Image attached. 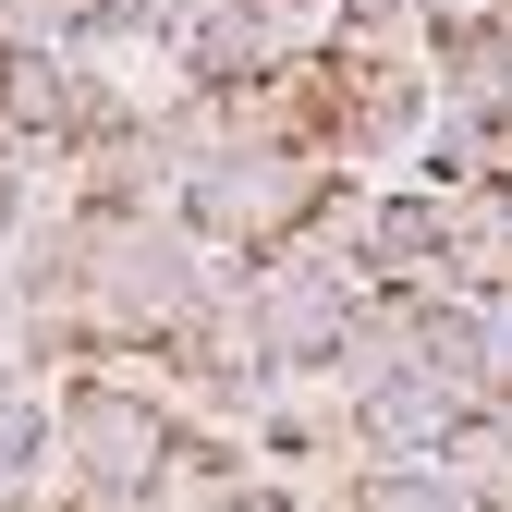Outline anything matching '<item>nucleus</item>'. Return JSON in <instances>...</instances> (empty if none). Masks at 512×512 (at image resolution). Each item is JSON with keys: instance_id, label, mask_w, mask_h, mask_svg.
I'll use <instances>...</instances> for the list:
<instances>
[{"instance_id": "1", "label": "nucleus", "mask_w": 512, "mask_h": 512, "mask_svg": "<svg viewBox=\"0 0 512 512\" xmlns=\"http://www.w3.org/2000/svg\"><path fill=\"white\" fill-rule=\"evenodd\" d=\"M74 256H86L98 354H171V330L208 305V269H220V256L183 232V208H74Z\"/></svg>"}, {"instance_id": "2", "label": "nucleus", "mask_w": 512, "mask_h": 512, "mask_svg": "<svg viewBox=\"0 0 512 512\" xmlns=\"http://www.w3.org/2000/svg\"><path fill=\"white\" fill-rule=\"evenodd\" d=\"M342 183H354V171L317 159V147H244V159L183 171V232H196L208 256H281L293 232L330 220Z\"/></svg>"}, {"instance_id": "3", "label": "nucleus", "mask_w": 512, "mask_h": 512, "mask_svg": "<svg viewBox=\"0 0 512 512\" xmlns=\"http://www.w3.org/2000/svg\"><path fill=\"white\" fill-rule=\"evenodd\" d=\"M293 49H330V37L293 25L281 0H208V13L183 25V49H171V86H220V98H244V86H269Z\"/></svg>"}, {"instance_id": "4", "label": "nucleus", "mask_w": 512, "mask_h": 512, "mask_svg": "<svg viewBox=\"0 0 512 512\" xmlns=\"http://www.w3.org/2000/svg\"><path fill=\"white\" fill-rule=\"evenodd\" d=\"M476 403L452 391V378H391V391H366L354 403V439H366V464H439V452H452V427H464Z\"/></svg>"}, {"instance_id": "5", "label": "nucleus", "mask_w": 512, "mask_h": 512, "mask_svg": "<svg viewBox=\"0 0 512 512\" xmlns=\"http://www.w3.org/2000/svg\"><path fill=\"white\" fill-rule=\"evenodd\" d=\"M415 354H427V305L415 293H366L342 354H330V378H342V403H366V391H391V378H415Z\"/></svg>"}, {"instance_id": "6", "label": "nucleus", "mask_w": 512, "mask_h": 512, "mask_svg": "<svg viewBox=\"0 0 512 512\" xmlns=\"http://www.w3.org/2000/svg\"><path fill=\"white\" fill-rule=\"evenodd\" d=\"M342 512H476V500L452 488V464H366Z\"/></svg>"}, {"instance_id": "7", "label": "nucleus", "mask_w": 512, "mask_h": 512, "mask_svg": "<svg viewBox=\"0 0 512 512\" xmlns=\"http://www.w3.org/2000/svg\"><path fill=\"white\" fill-rule=\"evenodd\" d=\"M61 196H49V171H25V159H0V256H13L37 220H49Z\"/></svg>"}, {"instance_id": "8", "label": "nucleus", "mask_w": 512, "mask_h": 512, "mask_svg": "<svg viewBox=\"0 0 512 512\" xmlns=\"http://www.w3.org/2000/svg\"><path fill=\"white\" fill-rule=\"evenodd\" d=\"M0 354H25V293H13V256H0Z\"/></svg>"}]
</instances>
